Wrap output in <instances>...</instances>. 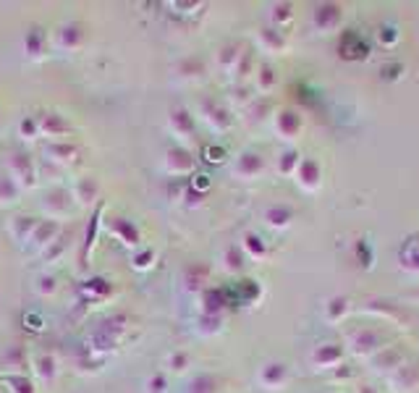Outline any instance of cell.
<instances>
[{"instance_id":"1","label":"cell","mask_w":419,"mask_h":393,"mask_svg":"<svg viewBox=\"0 0 419 393\" xmlns=\"http://www.w3.org/2000/svg\"><path fill=\"white\" fill-rule=\"evenodd\" d=\"M126 325H129V317L123 312L110 315L108 320H102V325H97V331L92 333V349H97V351L116 349L121 344V335L126 333Z\"/></svg>"},{"instance_id":"2","label":"cell","mask_w":419,"mask_h":393,"mask_svg":"<svg viewBox=\"0 0 419 393\" xmlns=\"http://www.w3.org/2000/svg\"><path fill=\"white\" fill-rule=\"evenodd\" d=\"M8 173L19 181L21 189H29V186L37 184V168L26 152H16V155L11 157V171H8Z\"/></svg>"},{"instance_id":"3","label":"cell","mask_w":419,"mask_h":393,"mask_svg":"<svg viewBox=\"0 0 419 393\" xmlns=\"http://www.w3.org/2000/svg\"><path fill=\"white\" fill-rule=\"evenodd\" d=\"M60 236V223L58 220H39L35 228V234H32V238L26 241L32 250H48L50 244L55 241V238Z\"/></svg>"},{"instance_id":"4","label":"cell","mask_w":419,"mask_h":393,"mask_svg":"<svg viewBox=\"0 0 419 393\" xmlns=\"http://www.w3.org/2000/svg\"><path fill=\"white\" fill-rule=\"evenodd\" d=\"M71 191L63 189V186H58V189H50L48 194H45V210H48L50 215H63L69 213V207H71Z\"/></svg>"},{"instance_id":"5","label":"cell","mask_w":419,"mask_h":393,"mask_svg":"<svg viewBox=\"0 0 419 393\" xmlns=\"http://www.w3.org/2000/svg\"><path fill=\"white\" fill-rule=\"evenodd\" d=\"M37 121H39V134H48V137H66L69 134V121L58 113H42Z\"/></svg>"},{"instance_id":"6","label":"cell","mask_w":419,"mask_h":393,"mask_svg":"<svg viewBox=\"0 0 419 393\" xmlns=\"http://www.w3.org/2000/svg\"><path fill=\"white\" fill-rule=\"evenodd\" d=\"M108 228L123 241V244H129V247L139 244V231H136V226H134L132 220H126V218H113L108 223Z\"/></svg>"},{"instance_id":"7","label":"cell","mask_w":419,"mask_h":393,"mask_svg":"<svg viewBox=\"0 0 419 393\" xmlns=\"http://www.w3.org/2000/svg\"><path fill=\"white\" fill-rule=\"evenodd\" d=\"M45 155L50 160H55V163H73L76 155H79V150H76V144H69V142H50L45 147Z\"/></svg>"},{"instance_id":"8","label":"cell","mask_w":419,"mask_h":393,"mask_svg":"<svg viewBox=\"0 0 419 393\" xmlns=\"http://www.w3.org/2000/svg\"><path fill=\"white\" fill-rule=\"evenodd\" d=\"M58 42H60V48H66V50L82 48V42H84V26H82V24H76V21L66 24V26H63V29L58 32Z\"/></svg>"},{"instance_id":"9","label":"cell","mask_w":419,"mask_h":393,"mask_svg":"<svg viewBox=\"0 0 419 393\" xmlns=\"http://www.w3.org/2000/svg\"><path fill=\"white\" fill-rule=\"evenodd\" d=\"M97 191H100V186H97L95 179H79L76 184H73L71 197L76 200V202L89 204V202H95L97 200Z\"/></svg>"},{"instance_id":"10","label":"cell","mask_w":419,"mask_h":393,"mask_svg":"<svg viewBox=\"0 0 419 393\" xmlns=\"http://www.w3.org/2000/svg\"><path fill=\"white\" fill-rule=\"evenodd\" d=\"M21 197V186L11 173H0V204H13Z\"/></svg>"},{"instance_id":"11","label":"cell","mask_w":419,"mask_h":393,"mask_svg":"<svg viewBox=\"0 0 419 393\" xmlns=\"http://www.w3.org/2000/svg\"><path fill=\"white\" fill-rule=\"evenodd\" d=\"M37 218H26V215H19L16 220L11 223V234L16 241H29L32 238V234H35V228H37Z\"/></svg>"},{"instance_id":"12","label":"cell","mask_w":419,"mask_h":393,"mask_svg":"<svg viewBox=\"0 0 419 393\" xmlns=\"http://www.w3.org/2000/svg\"><path fill=\"white\" fill-rule=\"evenodd\" d=\"M24 48L32 58H39V55H42V50H45V32H42L39 26H32V29L26 32Z\"/></svg>"},{"instance_id":"13","label":"cell","mask_w":419,"mask_h":393,"mask_svg":"<svg viewBox=\"0 0 419 393\" xmlns=\"http://www.w3.org/2000/svg\"><path fill=\"white\" fill-rule=\"evenodd\" d=\"M82 294L87 299H105L110 294V283L105 278H89L82 286Z\"/></svg>"},{"instance_id":"14","label":"cell","mask_w":419,"mask_h":393,"mask_svg":"<svg viewBox=\"0 0 419 393\" xmlns=\"http://www.w3.org/2000/svg\"><path fill=\"white\" fill-rule=\"evenodd\" d=\"M37 372L42 381H53L55 378V357L53 354H42L37 359Z\"/></svg>"},{"instance_id":"15","label":"cell","mask_w":419,"mask_h":393,"mask_svg":"<svg viewBox=\"0 0 419 393\" xmlns=\"http://www.w3.org/2000/svg\"><path fill=\"white\" fill-rule=\"evenodd\" d=\"M6 385L11 388V393H35L32 383L26 381V375H8V378H6Z\"/></svg>"},{"instance_id":"16","label":"cell","mask_w":419,"mask_h":393,"mask_svg":"<svg viewBox=\"0 0 419 393\" xmlns=\"http://www.w3.org/2000/svg\"><path fill=\"white\" fill-rule=\"evenodd\" d=\"M19 134L24 137V139H35L39 137V121L35 116H26V119L19 121Z\"/></svg>"},{"instance_id":"17","label":"cell","mask_w":419,"mask_h":393,"mask_svg":"<svg viewBox=\"0 0 419 393\" xmlns=\"http://www.w3.org/2000/svg\"><path fill=\"white\" fill-rule=\"evenodd\" d=\"M100 213H102V207H97L95 218H92V223L87 226V234H84V254H87V250L95 244V236H97V228H100Z\"/></svg>"},{"instance_id":"18","label":"cell","mask_w":419,"mask_h":393,"mask_svg":"<svg viewBox=\"0 0 419 393\" xmlns=\"http://www.w3.org/2000/svg\"><path fill=\"white\" fill-rule=\"evenodd\" d=\"M37 291L39 294H53L55 291V278L53 275H39L37 278Z\"/></svg>"},{"instance_id":"19","label":"cell","mask_w":419,"mask_h":393,"mask_svg":"<svg viewBox=\"0 0 419 393\" xmlns=\"http://www.w3.org/2000/svg\"><path fill=\"white\" fill-rule=\"evenodd\" d=\"M152 257H155V254H152V252H150V250H144L142 254H136V257H134V265H136V268H139V270H144V268H147V265H150V260H152Z\"/></svg>"},{"instance_id":"20","label":"cell","mask_w":419,"mask_h":393,"mask_svg":"<svg viewBox=\"0 0 419 393\" xmlns=\"http://www.w3.org/2000/svg\"><path fill=\"white\" fill-rule=\"evenodd\" d=\"M147 385H150V393H163V391H166V381H163L160 375H155V378L147 383Z\"/></svg>"},{"instance_id":"21","label":"cell","mask_w":419,"mask_h":393,"mask_svg":"<svg viewBox=\"0 0 419 393\" xmlns=\"http://www.w3.org/2000/svg\"><path fill=\"white\" fill-rule=\"evenodd\" d=\"M24 322H29V331H42V320H39V315H26Z\"/></svg>"}]
</instances>
